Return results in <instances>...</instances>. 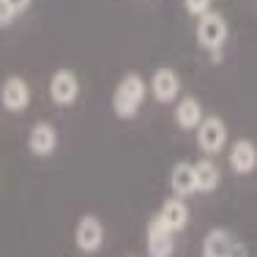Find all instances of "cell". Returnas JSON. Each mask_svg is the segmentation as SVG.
Here are the masks:
<instances>
[{"mask_svg": "<svg viewBox=\"0 0 257 257\" xmlns=\"http://www.w3.org/2000/svg\"><path fill=\"white\" fill-rule=\"evenodd\" d=\"M55 148H58V128L47 120H39V123L30 126L28 132V151L33 156L44 159V156H52Z\"/></svg>", "mask_w": 257, "mask_h": 257, "instance_id": "obj_9", "label": "cell"}, {"mask_svg": "<svg viewBox=\"0 0 257 257\" xmlns=\"http://www.w3.org/2000/svg\"><path fill=\"white\" fill-rule=\"evenodd\" d=\"M107 241V230H104L101 219L93 216V213H85V216L77 219L74 224V246L82 254H96Z\"/></svg>", "mask_w": 257, "mask_h": 257, "instance_id": "obj_3", "label": "cell"}, {"mask_svg": "<svg viewBox=\"0 0 257 257\" xmlns=\"http://www.w3.org/2000/svg\"><path fill=\"white\" fill-rule=\"evenodd\" d=\"M183 9H186V14H192V17H203L211 11V0H183Z\"/></svg>", "mask_w": 257, "mask_h": 257, "instance_id": "obj_16", "label": "cell"}, {"mask_svg": "<svg viewBox=\"0 0 257 257\" xmlns=\"http://www.w3.org/2000/svg\"><path fill=\"white\" fill-rule=\"evenodd\" d=\"M194 181H197V192H213V189L219 186V181H222V173H219L216 162L213 159H200L197 164H194Z\"/></svg>", "mask_w": 257, "mask_h": 257, "instance_id": "obj_15", "label": "cell"}, {"mask_svg": "<svg viewBox=\"0 0 257 257\" xmlns=\"http://www.w3.org/2000/svg\"><path fill=\"white\" fill-rule=\"evenodd\" d=\"M197 145L205 156H216L227 145V126L219 115H205L197 126Z\"/></svg>", "mask_w": 257, "mask_h": 257, "instance_id": "obj_4", "label": "cell"}, {"mask_svg": "<svg viewBox=\"0 0 257 257\" xmlns=\"http://www.w3.org/2000/svg\"><path fill=\"white\" fill-rule=\"evenodd\" d=\"M0 104H3L6 112H25L30 107V85L28 79L11 74L3 79L0 85Z\"/></svg>", "mask_w": 257, "mask_h": 257, "instance_id": "obj_5", "label": "cell"}, {"mask_svg": "<svg viewBox=\"0 0 257 257\" xmlns=\"http://www.w3.org/2000/svg\"><path fill=\"white\" fill-rule=\"evenodd\" d=\"M203 257H243V249L227 230H211L203 243Z\"/></svg>", "mask_w": 257, "mask_h": 257, "instance_id": "obj_11", "label": "cell"}, {"mask_svg": "<svg viewBox=\"0 0 257 257\" xmlns=\"http://www.w3.org/2000/svg\"><path fill=\"white\" fill-rule=\"evenodd\" d=\"M156 219L164 224L170 232H181L183 227L189 224V205H186V200L183 197H167L162 203V208H159V213H156Z\"/></svg>", "mask_w": 257, "mask_h": 257, "instance_id": "obj_10", "label": "cell"}, {"mask_svg": "<svg viewBox=\"0 0 257 257\" xmlns=\"http://www.w3.org/2000/svg\"><path fill=\"white\" fill-rule=\"evenodd\" d=\"M145 252L148 257H173L175 252V232H170L156 216L145 227Z\"/></svg>", "mask_w": 257, "mask_h": 257, "instance_id": "obj_8", "label": "cell"}, {"mask_svg": "<svg viewBox=\"0 0 257 257\" xmlns=\"http://www.w3.org/2000/svg\"><path fill=\"white\" fill-rule=\"evenodd\" d=\"M145 96H148L145 77L137 74V71H128L126 77H120V82L112 90V112L123 120H132L145 104Z\"/></svg>", "mask_w": 257, "mask_h": 257, "instance_id": "obj_1", "label": "cell"}, {"mask_svg": "<svg viewBox=\"0 0 257 257\" xmlns=\"http://www.w3.org/2000/svg\"><path fill=\"white\" fill-rule=\"evenodd\" d=\"M227 33H230L227 20L213 9L197 20V44L203 47L205 52H213L216 58H219V52H222L224 41H227Z\"/></svg>", "mask_w": 257, "mask_h": 257, "instance_id": "obj_2", "label": "cell"}, {"mask_svg": "<svg viewBox=\"0 0 257 257\" xmlns=\"http://www.w3.org/2000/svg\"><path fill=\"white\" fill-rule=\"evenodd\" d=\"M50 99L58 107H71L79 99V77L71 69H58L50 77Z\"/></svg>", "mask_w": 257, "mask_h": 257, "instance_id": "obj_6", "label": "cell"}, {"mask_svg": "<svg viewBox=\"0 0 257 257\" xmlns=\"http://www.w3.org/2000/svg\"><path fill=\"white\" fill-rule=\"evenodd\" d=\"M30 3H33V0H9V6H11V9H14L17 11V14H25V11L30 9Z\"/></svg>", "mask_w": 257, "mask_h": 257, "instance_id": "obj_18", "label": "cell"}, {"mask_svg": "<svg viewBox=\"0 0 257 257\" xmlns=\"http://www.w3.org/2000/svg\"><path fill=\"white\" fill-rule=\"evenodd\" d=\"M148 90L154 93V99L162 101V104L175 101L181 96V77H178V71L170 69V66H159V69L154 71V77H151V82H148Z\"/></svg>", "mask_w": 257, "mask_h": 257, "instance_id": "obj_7", "label": "cell"}, {"mask_svg": "<svg viewBox=\"0 0 257 257\" xmlns=\"http://www.w3.org/2000/svg\"><path fill=\"white\" fill-rule=\"evenodd\" d=\"M227 159H230L232 173H238V175L254 173V167H257V148H254V143H252V140H238V143H232Z\"/></svg>", "mask_w": 257, "mask_h": 257, "instance_id": "obj_12", "label": "cell"}, {"mask_svg": "<svg viewBox=\"0 0 257 257\" xmlns=\"http://www.w3.org/2000/svg\"><path fill=\"white\" fill-rule=\"evenodd\" d=\"M170 189L175 197L186 200L189 194L197 192V181H194V164L192 162H178L170 170Z\"/></svg>", "mask_w": 257, "mask_h": 257, "instance_id": "obj_14", "label": "cell"}, {"mask_svg": "<svg viewBox=\"0 0 257 257\" xmlns=\"http://www.w3.org/2000/svg\"><path fill=\"white\" fill-rule=\"evenodd\" d=\"M205 112L203 104H200L194 96H183V99L175 104V123H178L183 132H197V126L203 123Z\"/></svg>", "mask_w": 257, "mask_h": 257, "instance_id": "obj_13", "label": "cell"}, {"mask_svg": "<svg viewBox=\"0 0 257 257\" xmlns=\"http://www.w3.org/2000/svg\"><path fill=\"white\" fill-rule=\"evenodd\" d=\"M17 11L9 6V0H0V28H9V25H14V20H17Z\"/></svg>", "mask_w": 257, "mask_h": 257, "instance_id": "obj_17", "label": "cell"}]
</instances>
